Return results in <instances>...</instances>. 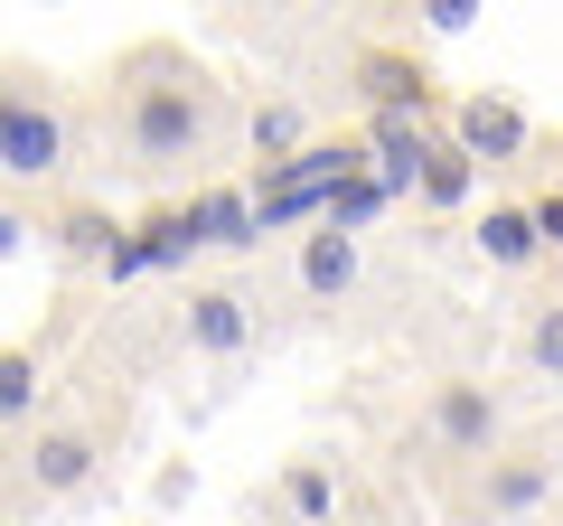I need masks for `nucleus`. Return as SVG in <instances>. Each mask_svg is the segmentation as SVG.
<instances>
[{
    "label": "nucleus",
    "mask_w": 563,
    "mask_h": 526,
    "mask_svg": "<svg viewBox=\"0 0 563 526\" xmlns=\"http://www.w3.org/2000/svg\"><path fill=\"white\" fill-rule=\"evenodd\" d=\"M536 207V235H544V254H563V188H544V198H526Z\"/></svg>",
    "instance_id": "obj_23"
},
{
    "label": "nucleus",
    "mask_w": 563,
    "mask_h": 526,
    "mask_svg": "<svg viewBox=\"0 0 563 526\" xmlns=\"http://www.w3.org/2000/svg\"><path fill=\"white\" fill-rule=\"evenodd\" d=\"M366 169H376L385 188H395V207L413 198L422 188V161H432V142H442V132H432V122H413V113H366Z\"/></svg>",
    "instance_id": "obj_8"
},
{
    "label": "nucleus",
    "mask_w": 563,
    "mask_h": 526,
    "mask_svg": "<svg viewBox=\"0 0 563 526\" xmlns=\"http://www.w3.org/2000/svg\"><path fill=\"white\" fill-rule=\"evenodd\" d=\"M103 461V432L76 424V414H57V424H38V442H29V489L38 498H76L85 480H95Z\"/></svg>",
    "instance_id": "obj_7"
},
{
    "label": "nucleus",
    "mask_w": 563,
    "mask_h": 526,
    "mask_svg": "<svg viewBox=\"0 0 563 526\" xmlns=\"http://www.w3.org/2000/svg\"><path fill=\"white\" fill-rule=\"evenodd\" d=\"M38 235L57 244L66 263H95V273H103V263H113V244H122V217H113V207H95V198H76V207H57Z\"/></svg>",
    "instance_id": "obj_14"
},
{
    "label": "nucleus",
    "mask_w": 563,
    "mask_h": 526,
    "mask_svg": "<svg viewBox=\"0 0 563 526\" xmlns=\"http://www.w3.org/2000/svg\"><path fill=\"white\" fill-rule=\"evenodd\" d=\"M357 95L366 113H413V122H432V103H442L413 47H357Z\"/></svg>",
    "instance_id": "obj_9"
},
{
    "label": "nucleus",
    "mask_w": 563,
    "mask_h": 526,
    "mask_svg": "<svg viewBox=\"0 0 563 526\" xmlns=\"http://www.w3.org/2000/svg\"><path fill=\"white\" fill-rule=\"evenodd\" d=\"M29 235H38V217H29V207H20V198H0V263L20 254V244H29Z\"/></svg>",
    "instance_id": "obj_22"
},
{
    "label": "nucleus",
    "mask_w": 563,
    "mask_h": 526,
    "mask_svg": "<svg viewBox=\"0 0 563 526\" xmlns=\"http://www.w3.org/2000/svg\"><path fill=\"white\" fill-rule=\"evenodd\" d=\"M291 273H301L310 302H347V292H357V273H366V244H357V235H329V226H310Z\"/></svg>",
    "instance_id": "obj_12"
},
{
    "label": "nucleus",
    "mask_w": 563,
    "mask_h": 526,
    "mask_svg": "<svg viewBox=\"0 0 563 526\" xmlns=\"http://www.w3.org/2000/svg\"><path fill=\"white\" fill-rule=\"evenodd\" d=\"M517 358H526V376L563 385V302H536V310H526V339H517Z\"/></svg>",
    "instance_id": "obj_20"
},
{
    "label": "nucleus",
    "mask_w": 563,
    "mask_h": 526,
    "mask_svg": "<svg viewBox=\"0 0 563 526\" xmlns=\"http://www.w3.org/2000/svg\"><path fill=\"white\" fill-rule=\"evenodd\" d=\"M254 339V302L235 283H188L179 292V348L188 358H235Z\"/></svg>",
    "instance_id": "obj_6"
},
{
    "label": "nucleus",
    "mask_w": 563,
    "mask_h": 526,
    "mask_svg": "<svg viewBox=\"0 0 563 526\" xmlns=\"http://www.w3.org/2000/svg\"><path fill=\"white\" fill-rule=\"evenodd\" d=\"M451 142L470 151V161H517L526 142H536V122H526V103H507V95H461L451 103Z\"/></svg>",
    "instance_id": "obj_10"
},
{
    "label": "nucleus",
    "mask_w": 563,
    "mask_h": 526,
    "mask_svg": "<svg viewBox=\"0 0 563 526\" xmlns=\"http://www.w3.org/2000/svg\"><path fill=\"white\" fill-rule=\"evenodd\" d=\"M38 395H47V366L29 339H0V432L10 424H38Z\"/></svg>",
    "instance_id": "obj_16"
},
{
    "label": "nucleus",
    "mask_w": 563,
    "mask_h": 526,
    "mask_svg": "<svg viewBox=\"0 0 563 526\" xmlns=\"http://www.w3.org/2000/svg\"><path fill=\"white\" fill-rule=\"evenodd\" d=\"M207 244H198V217H188V198H169V207H151V217H132L122 226V244H113V263H103V283H141V273H188Z\"/></svg>",
    "instance_id": "obj_4"
},
{
    "label": "nucleus",
    "mask_w": 563,
    "mask_h": 526,
    "mask_svg": "<svg viewBox=\"0 0 563 526\" xmlns=\"http://www.w3.org/2000/svg\"><path fill=\"white\" fill-rule=\"evenodd\" d=\"M188 217H198L207 254H263V226H254L244 179H198V188H188Z\"/></svg>",
    "instance_id": "obj_11"
},
{
    "label": "nucleus",
    "mask_w": 563,
    "mask_h": 526,
    "mask_svg": "<svg viewBox=\"0 0 563 526\" xmlns=\"http://www.w3.org/2000/svg\"><path fill=\"white\" fill-rule=\"evenodd\" d=\"M470 244H479V263H488V273H536V263H544L536 207H488V217L470 226Z\"/></svg>",
    "instance_id": "obj_13"
},
{
    "label": "nucleus",
    "mask_w": 563,
    "mask_h": 526,
    "mask_svg": "<svg viewBox=\"0 0 563 526\" xmlns=\"http://www.w3.org/2000/svg\"><path fill=\"white\" fill-rule=\"evenodd\" d=\"M385 207H395V188H385L376 169H357V179H339V188H329L320 226H329V235H357V244H366V226H376Z\"/></svg>",
    "instance_id": "obj_18"
},
{
    "label": "nucleus",
    "mask_w": 563,
    "mask_h": 526,
    "mask_svg": "<svg viewBox=\"0 0 563 526\" xmlns=\"http://www.w3.org/2000/svg\"><path fill=\"white\" fill-rule=\"evenodd\" d=\"M470 20H479V0H422V29H432V39H461Z\"/></svg>",
    "instance_id": "obj_21"
},
{
    "label": "nucleus",
    "mask_w": 563,
    "mask_h": 526,
    "mask_svg": "<svg viewBox=\"0 0 563 526\" xmlns=\"http://www.w3.org/2000/svg\"><path fill=\"white\" fill-rule=\"evenodd\" d=\"M244 142H254V169H282V161H301L310 142H320V132H310V113L301 103H254V122H244Z\"/></svg>",
    "instance_id": "obj_15"
},
{
    "label": "nucleus",
    "mask_w": 563,
    "mask_h": 526,
    "mask_svg": "<svg viewBox=\"0 0 563 526\" xmlns=\"http://www.w3.org/2000/svg\"><path fill=\"white\" fill-rule=\"evenodd\" d=\"M554 498V451L544 442H507L479 461V489H470V517L507 526V517H536V507Z\"/></svg>",
    "instance_id": "obj_5"
},
{
    "label": "nucleus",
    "mask_w": 563,
    "mask_h": 526,
    "mask_svg": "<svg viewBox=\"0 0 563 526\" xmlns=\"http://www.w3.org/2000/svg\"><path fill=\"white\" fill-rule=\"evenodd\" d=\"M282 517L329 526V517H339V470H329V461H282Z\"/></svg>",
    "instance_id": "obj_19"
},
{
    "label": "nucleus",
    "mask_w": 563,
    "mask_h": 526,
    "mask_svg": "<svg viewBox=\"0 0 563 526\" xmlns=\"http://www.w3.org/2000/svg\"><path fill=\"white\" fill-rule=\"evenodd\" d=\"M122 103H113V122H122V169H141V179H169V169H188V161H207L217 151V122H225V95H217V76H207L198 57H179V47H132L122 57Z\"/></svg>",
    "instance_id": "obj_1"
},
{
    "label": "nucleus",
    "mask_w": 563,
    "mask_h": 526,
    "mask_svg": "<svg viewBox=\"0 0 563 526\" xmlns=\"http://www.w3.org/2000/svg\"><path fill=\"white\" fill-rule=\"evenodd\" d=\"M76 161V122H66L57 85L29 66H0V179L10 188H47Z\"/></svg>",
    "instance_id": "obj_2"
},
{
    "label": "nucleus",
    "mask_w": 563,
    "mask_h": 526,
    "mask_svg": "<svg viewBox=\"0 0 563 526\" xmlns=\"http://www.w3.org/2000/svg\"><path fill=\"white\" fill-rule=\"evenodd\" d=\"M422 442L442 451V461H488V451H507V405L488 376H432V395H422Z\"/></svg>",
    "instance_id": "obj_3"
},
{
    "label": "nucleus",
    "mask_w": 563,
    "mask_h": 526,
    "mask_svg": "<svg viewBox=\"0 0 563 526\" xmlns=\"http://www.w3.org/2000/svg\"><path fill=\"white\" fill-rule=\"evenodd\" d=\"M413 198L442 207V217H451V207H470V198H479V161L442 132V142H432V161H422V188H413Z\"/></svg>",
    "instance_id": "obj_17"
}]
</instances>
